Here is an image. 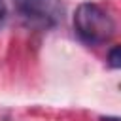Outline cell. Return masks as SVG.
Listing matches in <instances>:
<instances>
[{"instance_id": "1", "label": "cell", "mask_w": 121, "mask_h": 121, "mask_svg": "<svg viewBox=\"0 0 121 121\" xmlns=\"http://www.w3.org/2000/svg\"><path fill=\"white\" fill-rule=\"evenodd\" d=\"M74 28L81 42L89 45H98L113 36L115 21L104 8L93 2H85L79 4L74 13Z\"/></svg>"}, {"instance_id": "2", "label": "cell", "mask_w": 121, "mask_h": 121, "mask_svg": "<svg viewBox=\"0 0 121 121\" xmlns=\"http://www.w3.org/2000/svg\"><path fill=\"white\" fill-rule=\"evenodd\" d=\"M17 11L30 25L55 26L62 19V6L57 0H13Z\"/></svg>"}, {"instance_id": "3", "label": "cell", "mask_w": 121, "mask_h": 121, "mask_svg": "<svg viewBox=\"0 0 121 121\" xmlns=\"http://www.w3.org/2000/svg\"><path fill=\"white\" fill-rule=\"evenodd\" d=\"M110 66L112 68H119L121 66V51H119V47H113L110 51Z\"/></svg>"}, {"instance_id": "4", "label": "cell", "mask_w": 121, "mask_h": 121, "mask_svg": "<svg viewBox=\"0 0 121 121\" xmlns=\"http://www.w3.org/2000/svg\"><path fill=\"white\" fill-rule=\"evenodd\" d=\"M6 17H8L6 2H4V0H0V28H2V26H4V23H6Z\"/></svg>"}]
</instances>
